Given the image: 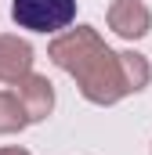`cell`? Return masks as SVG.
<instances>
[{
    "label": "cell",
    "mask_w": 152,
    "mask_h": 155,
    "mask_svg": "<svg viewBox=\"0 0 152 155\" xmlns=\"http://www.w3.org/2000/svg\"><path fill=\"white\" fill-rule=\"evenodd\" d=\"M22 126H29L26 105L18 101L15 90H0V134H18Z\"/></svg>",
    "instance_id": "obj_6"
},
{
    "label": "cell",
    "mask_w": 152,
    "mask_h": 155,
    "mask_svg": "<svg viewBox=\"0 0 152 155\" xmlns=\"http://www.w3.org/2000/svg\"><path fill=\"white\" fill-rule=\"evenodd\" d=\"M0 155H29V152H26V148H15V144H11V148H0Z\"/></svg>",
    "instance_id": "obj_7"
},
{
    "label": "cell",
    "mask_w": 152,
    "mask_h": 155,
    "mask_svg": "<svg viewBox=\"0 0 152 155\" xmlns=\"http://www.w3.org/2000/svg\"><path fill=\"white\" fill-rule=\"evenodd\" d=\"M11 18L29 33H58L76 18V0H11Z\"/></svg>",
    "instance_id": "obj_2"
},
{
    "label": "cell",
    "mask_w": 152,
    "mask_h": 155,
    "mask_svg": "<svg viewBox=\"0 0 152 155\" xmlns=\"http://www.w3.org/2000/svg\"><path fill=\"white\" fill-rule=\"evenodd\" d=\"M33 72V47L26 40L4 33L0 36V79L4 83H18Z\"/></svg>",
    "instance_id": "obj_5"
},
{
    "label": "cell",
    "mask_w": 152,
    "mask_h": 155,
    "mask_svg": "<svg viewBox=\"0 0 152 155\" xmlns=\"http://www.w3.org/2000/svg\"><path fill=\"white\" fill-rule=\"evenodd\" d=\"M109 29L123 40H141L152 29V15L141 0H116L109 7Z\"/></svg>",
    "instance_id": "obj_3"
},
{
    "label": "cell",
    "mask_w": 152,
    "mask_h": 155,
    "mask_svg": "<svg viewBox=\"0 0 152 155\" xmlns=\"http://www.w3.org/2000/svg\"><path fill=\"white\" fill-rule=\"evenodd\" d=\"M47 54L58 69H65L76 79L80 94L91 105H116L119 97L145 90L152 79V69L141 54L109 51L91 25H76L69 33L54 36Z\"/></svg>",
    "instance_id": "obj_1"
},
{
    "label": "cell",
    "mask_w": 152,
    "mask_h": 155,
    "mask_svg": "<svg viewBox=\"0 0 152 155\" xmlns=\"http://www.w3.org/2000/svg\"><path fill=\"white\" fill-rule=\"evenodd\" d=\"M15 94H18V101L26 105L29 123L47 119V116H51V108H54V87H51V79H47V76L29 72L26 79H18V83H15Z\"/></svg>",
    "instance_id": "obj_4"
}]
</instances>
